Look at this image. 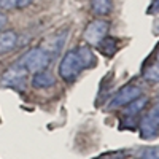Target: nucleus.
<instances>
[{"label": "nucleus", "instance_id": "nucleus-3", "mask_svg": "<svg viewBox=\"0 0 159 159\" xmlns=\"http://www.w3.org/2000/svg\"><path fill=\"white\" fill-rule=\"evenodd\" d=\"M139 130H140V137L145 140H151L159 135V102L148 113L142 116L139 123Z\"/></svg>", "mask_w": 159, "mask_h": 159}, {"label": "nucleus", "instance_id": "nucleus-10", "mask_svg": "<svg viewBox=\"0 0 159 159\" xmlns=\"http://www.w3.org/2000/svg\"><path fill=\"white\" fill-rule=\"evenodd\" d=\"M18 45V35L13 30H7L3 34H0V52H10L16 48Z\"/></svg>", "mask_w": 159, "mask_h": 159}, {"label": "nucleus", "instance_id": "nucleus-8", "mask_svg": "<svg viewBox=\"0 0 159 159\" xmlns=\"http://www.w3.org/2000/svg\"><path fill=\"white\" fill-rule=\"evenodd\" d=\"M54 84H56V78L51 72L42 70V72L34 73V76H32V86L35 89H48Z\"/></svg>", "mask_w": 159, "mask_h": 159}, {"label": "nucleus", "instance_id": "nucleus-21", "mask_svg": "<svg viewBox=\"0 0 159 159\" xmlns=\"http://www.w3.org/2000/svg\"><path fill=\"white\" fill-rule=\"evenodd\" d=\"M156 59L159 61V48H157V52H156Z\"/></svg>", "mask_w": 159, "mask_h": 159}, {"label": "nucleus", "instance_id": "nucleus-6", "mask_svg": "<svg viewBox=\"0 0 159 159\" xmlns=\"http://www.w3.org/2000/svg\"><path fill=\"white\" fill-rule=\"evenodd\" d=\"M25 80H27V70L21 64H16L10 67L3 76H2V86L5 88H15V89H24Z\"/></svg>", "mask_w": 159, "mask_h": 159}, {"label": "nucleus", "instance_id": "nucleus-18", "mask_svg": "<svg viewBox=\"0 0 159 159\" xmlns=\"http://www.w3.org/2000/svg\"><path fill=\"white\" fill-rule=\"evenodd\" d=\"M148 13L150 15H156V13H159V0H153V3L150 5Z\"/></svg>", "mask_w": 159, "mask_h": 159}, {"label": "nucleus", "instance_id": "nucleus-11", "mask_svg": "<svg viewBox=\"0 0 159 159\" xmlns=\"http://www.w3.org/2000/svg\"><path fill=\"white\" fill-rule=\"evenodd\" d=\"M65 38H67V30H64V34H62V32L56 34L52 38H49V40H48V46H46V48H43V49L48 52L49 56H56L57 52L61 51V48L64 46Z\"/></svg>", "mask_w": 159, "mask_h": 159}, {"label": "nucleus", "instance_id": "nucleus-4", "mask_svg": "<svg viewBox=\"0 0 159 159\" xmlns=\"http://www.w3.org/2000/svg\"><path fill=\"white\" fill-rule=\"evenodd\" d=\"M140 94H142V89L139 86H135V84H126L110 99V102L107 103V110L111 111V110H116L119 107H124L126 103H129L130 100H134Z\"/></svg>", "mask_w": 159, "mask_h": 159}, {"label": "nucleus", "instance_id": "nucleus-14", "mask_svg": "<svg viewBox=\"0 0 159 159\" xmlns=\"http://www.w3.org/2000/svg\"><path fill=\"white\" fill-rule=\"evenodd\" d=\"M143 78L150 83H159V61L148 65V67L143 70Z\"/></svg>", "mask_w": 159, "mask_h": 159}, {"label": "nucleus", "instance_id": "nucleus-9", "mask_svg": "<svg viewBox=\"0 0 159 159\" xmlns=\"http://www.w3.org/2000/svg\"><path fill=\"white\" fill-rule=\"evenodd\" d=\"M96 46H97L100 54H103L105 57H111V56H115V52L118 49V42H116L113 37L105 35Z\"/></svg>", "mask_w": 159, "mask_h": 159}, {"label": "nucleus", "instance_id": "nucleus-19", "mask_svg": "<svg viewBox=\"0 0 159 159\" xmlns=\"http://www.w3.org/2000/svg\"><path fill=\"white\" fill-rule=\"evenodd\" d=\"M32 2L34 0H16V7L18 8H25V7H29Z\"/></svg>", "mask_w": 159, "mask_h": 159}, {"label": "nucleus", "instance_id": "nucleus-20", "mask_svg": "<svg viewBox=\"0 0 159 159\" xmlns=\"http://www.w3.org/2000/svg\"><path fill=\"white\" fill-rule=\"evenodd\" d=\"M5 24H7V16L0 13V30H2V29L5 27Z\"/></svg>", "mask_w": 159, "mask_h": 159}, {"label": "nucleus", "instance_id": "nucleus-13", "mask_svg": "<svg viewBox=\"0 0 159 159\" xmlns=\"http://www.w3.org/2000/svg\"><path fill=\"white\" fill-rule=\"evenodd\" d=\"M111 8V0H91V11L97 16H107Z\"/></svg>", "mask_w": 159, "mask_h": 159}, {"label": "nucleus", "instance_id": "nucleus-15", "mask_svg": "<svg viewBox=\"0 0 159 159\" xmlns=\"http://www.w3.org/2000/svg\"><path fill=\"white\" fill-rule=\"evenodd\" d=\"M140 159H159V147L145 148L140 153Z\"/></svg>", "mask_w": 159, "mask_h": 159}, {"label": "nucleus", "instance_id": "nucleus-7", "mask_svg": "<svg viewBox=\"0 0 159 159\" xmlns=\"http://www.w3.org/2000/svg\"><path fill=\"white\" fill-rule=\"evenodd\" d=\"M148 102H150V99H148L147 96H142V94H140L139 97H135L134 100H130L129 103L124 105L123 115L127 116V118H135L137 115H140V113L145 110V107L148 105Z\"/></svg>", "mask_w": 159, "mask_h": 159}, {"label": "nucleus", "instance_id": "nucleus-5", "mask_svg": "<svg viewBox=\"0 0 159 159\" xmlns=\"http://www.w3.org/2000/svg\"><path fill=\"white\" fill-rule=\"evenodd\" d=\"M108 29H110L108 21H105V19H96V21L89 22L86 27H84L83 38H84L86 43L96 46L100 40L108 34Z\"/></svg>", "mask_w": 159, "mask_h": 159}, {"label": "nucleus", "instance_id": "nucleus-16", "mask_svg": "<svg viewBox=\"0 0 159 159\" xmlns=\"http://www.w3.org/2000/svg\"><path fill=\"white\" fill-rule=\"evenodd\" d=\"M127 156V151H115V153H105L99 159H124Z\"/></svg>", "mask_w": 159, "mask_h": 159}, {"label": "nucleus", "instance_id": "nucleus-1", "mask_svg": "<svg viewBox=\"0 0 159 159\" xmlns=\"http://www.w3.org/2000/svg\"><path fill=\"white\" fill-rule=\"evenodd\" d=\"M83 70H84V65L81 59H80L78 52L75 49H70L65 52L59 64V75L64 81H67V83L75 81Z\"/></svg>", "mask_w": 159, "mask_h": 159}, {"label": "nucleus", "instance_id": "nucleus-17", "mask_svg": "<svg viewBox=\"0 0 159 159\" xmlns=\"http://www.w3.org/2000/svg\"><path fill=\"white\" fill-rule=\"evenodd\" d=\"M16 7V0H0V8L3 10H13Z\"/></svg>", "mask_w": 159, "mask_h": 159}, {"label": "nucleus", "instance_id": "nucleus-2", "mask_svg": "<svg viewBox=\"0 0 159 159\" xmlns=\"http://www.w3.org/2000/svg\"><path fill=\"white\" fill-rule=\"evenodd\" d=\"M51 61V56L43 49V48H32L21 57V65L30 73L42 72L48 67V64Z\"/></svg>", "mask_w": 159, "mask_h": 159}, {"label": "nucleus", "instance_id": "nucleus-12", "mask_svg": "<svg viewBox=\"0 0 159 159\" xmlns=\"http://www.w3.org/2000/svg\"><path fill=\"white\" fill-rule=\"evenodd\" d=\"M75 51L78 52V56H80V59H81V62H83V65H84V69L94 67V65H96V62H97V61H96V54L92 52V49H91L88 45L78 46Z\"/></svg>", "mask_w": 159, "mask_h": 159}]
</instances>
